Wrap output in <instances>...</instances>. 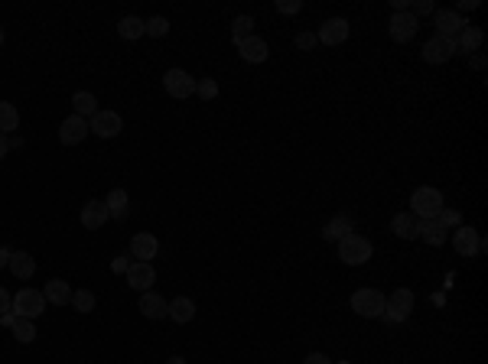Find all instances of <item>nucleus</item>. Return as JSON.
Here are the masks:
<instances>
[{"label": "nucleus", "instance_id": "f257e3e1", "mask_svg": "<svg viewBox=\"0 0 488 364\" xmlns=\"http://www.w3.org/2000/svg\"><path fill=\"white\" fill-rule=\"evenodd\" d=\"M446 208V202H443V192L433 186H420L413 189L410 195V215L417 221H429V218H439V212Z\"/></svg>", "mask_w": 488, "mask_h": 364}, {"label": "nucleus", "instance_id": "f03ea898", "mask_svg": "<svg viewBox=\"0 0 488 364\" xmlns=\"http://www.w3.org/2000/svg\"><path fill=\"white\" fill-rule=\"evenodd\" d=\"M374 254V244H371L365 234H348L338 241V261L348 263V267H362V263L371 261Z\"/></svg>", "mask_w": 488, "mask_h": 364}, {"label": "nucleus", "instance_id": "7ed1b4c3", "mask_svg": "<svg viewBox=\"0 0 488 364\" xmlns=\"http://www.w3.org/2000/svg\"><path fill=\"white\" fill-rule=\"evenodd\" d=\"M352 313L362 315V319H381L384 315V293L381 289H371V287H362L352 293Z\"/></svg>", "mask_w": 488, "mask_h": 364}, {"label": "nucleus", "instance_id": "20e7f679", "mask_svg": "<svg viewBox=\"0 0 488 364\" xmlns=\"http://www.w3.org/2000/svg\"><path fill=\"white\" fill-rule=\"evenodd\" d=\"M413 306H417V299H413V293L407 287L394 289L391 296H384V315L381 319L391 325V322H407L413 313Z\"/></svg>", "mask_w": 488, "mask_h": 364}, {"label": "nucleus", "instance_id": "39448f33", "mask_svg": "<svg viewBox=\"0 0 488 364\" xmlns=\"http://www.w3.org/2000/svg\"><path fill=\"white\" fill-rule=\"evenodd\" d=\"M449 241H453V247H456V254L459 257H479V254H485V244H482V234L472 225H459V228L449 234Z\"/></svg>", "mask_w": 488, "mask_h": 364}, {"label": "nucleus", "instance_id": "423d86ee", "mask_svg": "<svg viewBox=\"0 0 488 364\" xmlns=\"http://www.w3.org/2000/svg\"><path fill=\"white\" fill-rule=\"evenodd\" d=\"M10 309L17 315H23V319H39V315L46 313V296L33 287H23L17 296H13V306H10Z\"/></svg>", "mask_w": 488, "mask_h": 364}, {"label": "nucleus", "instance_id": "0eeeda50", "mask_svg": "<svg viewBox=\"0 0 488 364\" xmlns=\"http://www.w3.org/2000/svg\"><path fill=\"white\" fill-rule=\"evenodd\" d=\"M163 88H166L169 98L185 101V98H193L195 94V78L189 75L185 68H169L166 75H163Z\"/></svg>", "mask_w": 488, "mask_h": 364}, {"label": "nucleus", "instance_id": "6e6552de", "mask_svg": "<svg viewBox=\"0 0 488 364\" xmlns=\"http://www.w3.org/2000/svg\"><path fill=\"white\" fill-rule=\"evenodd\" d=\"M423 62L429 65H446L449 59L456 56V39H446V36H429L427 43H423Z\"/></svg>", "mask_w": 488, "mask_h": 364}, {"label": "nucleus", "instance_id": "1a4fd4ad", "mask_svg": "<svg viewBox=\"0 0 488 364\" xmlns=\"http://www.w3.org/2000/svg\"><path fill=\"white\" fill-rule=\"evenodd\" d=\"M420 30V20L413 17L410 10H401V13H391V23H387V33L394 43H410Z\"/></svg>", "mask_w": 488, "mask_h": 364}, {"label": "nucleus", "instance_id": "9d476101", "mask_svg": "<svg viewBox=\"0 0 488 364\" xmlns=\"http://www.w3.org/2000/svg\"><path fill=\"white\" fill-rule=\"evenodd\" d=\"M469 20H463V13H456L453 7L446 10H433V26H437V36H446V39H456V36L465 30Z\"/></svg>", "mask_w": 488, "mask_h": 364}, {"label": "nucleus", "instance_id": "9b49d317", "mask_svg": "<svg viewBox=\"0 0 488 364\" xmlns=\"http://www.w3.org/2000/svg\"><path fill=\"white\" fill-rule=\"evenodd\" d=\"M88 130L98 134L102 140H111V137H118L124 130V120H121L118 111H98L92 120H88Z\"/></svg>", "mask_w": 488, "mask_h": 364}, {"label": "nucleus", "instance_id": "f8f14e48", "mask_svg": "<svg viewBox=\"0 0 488 364\" xmlns=\"http://www.w3.org/2000/svg\"><path fill=\"white\" fill-rule=\"evenodd\" d=\"M124 277H127V287L137 289V293H147V289L157 283V270H153V263H147V261H134L124 270Z\"/></svg>", "mask_w": 488, "mask_h": 364}, {"label": "nucleus", "instance_id": "ddd939ff", "mask_svg": "<svg viewBox=\"0 0 488 364\" xmlns=\"http://www.w3.org/2000/svg\"><path fill=\"white\" fill-rule=\"evenodd\" d=\"M348 33H352V26H348L346 17H329L326 23L319 26L316 39H319L322 46H342L348 39Z\"/></svg>", "mask_w": 488, "mask_h": 364}, {"label": "nucleus", "instance_id": "4468645a", "mask_svg": "<svg viewBox=\"0 0 488 364\" xmlns=\"http://www.w3.org/2000/svg\"><path fill=\"white\" fill-rule=\"evenodd\" d=\"M88 134H92V130H88V120L78 118V114H72V118H66L59 124V140L66 146H78Z\"/></svg>", "mask_w": 488, "mask_h": 364}, {"label": "nucleus", "instance_id": "2eb2a0df", "mask_svg": "<svg viewBox=\"0 0 488 364\" xmlns=\"http://www.w3.org/2000/svg\"><path fill=\"white\" fill-rule=\"evenodd\" d=\"M130 254L137 257V261H147L150 263L153 257L160 254V241H157V234H150V231H140V234L130 237Z\"/></svg>", "mask_w": 488, "mask_h": 364}, {"label": "nucleus", "instance_id": "dca6fc26", "mask_svg": "<svg viewBox=\"0 0 488 364\" xmlns=\"http://www.w3.org/2000/svg\"><path fill=\"white\" fill-rule=\"evenodd\" d=\"M108 218H111L108 205H104L102 199H92V202L82 205V228L98 231V228H104V221H108Z\"/></svg>", "mask_w": 488, "mask_h": 364}, {"label": "nucleus", "instance_id": "f3484780", "mask_svg": "<svg viewBox=\"0 0 488 364\" xmlns=\"http://www.w3.org/2000/svg\"><path fill=\"white\" fill-rule=\"evenodd\" d=\"M238 56H241L244 62H251V65H261V62H267L270 49L261 36H248L244 43H238Z\"/></svg>", "mask_w": 488, "mask_h": 364}, {"label": "nucleus", "instance_id": "a211bd4d", "mask_svg": "<svg viewBox=\"0 0 488 364\" xmlns=\"http://www.w3.org/2000/svg\"><path fill=\"white\" fill-rule=\"evenodd\" d=\"M140 313L147 315V319H166V315H169V303L160 296V293L147 289V293H140Z\"/></svg>", "mask_w": 488, "mask_h": 364}, {"label": "nucleus", "instance_id": "6ab92c4d", "mask_svg": "<svg viewBox=\"0 0 488 364\" xmlns=\"http://www.w3.org/2000/svg\"><path fill=\"white\" fill-rule=\"evenodd\" d=\"M391 231H394L401 241H417V237H420V221L413 218L410 212H401L391 218Z\"/></svg>", "mask_w": 488, "mask_h": 364}, {"label": "nucleus", "instance_id": "aec40b11", "mask_svg": "<svg viewBox=\"0 0 488 364\" xmlns=\"http://www.w3.org/2000/svg\"><path fill=\"white\" fill-rule=\"evenodd\" d=\"M482 43H485V33H482V26H472V23H465V30L459 36H456V52H479L482 49Z\"/></svg>", "mask_w": 488, "mask_h": 364}, {"label": "nucleus", "instance_id": "412c9836", "mask_svg": "<svg viewBox=\"0 0 488 364\" xmlns=\"http://www.w3.org/2000/svg\"><path fill=\"white\" fill-rule=\"evenodd\" d=\"M42 296H46V303H52V306H68L72 303V287H68L66 280H49L46 283V289H42Z\"/></svg>", "mask_w": 488, "mask_h": 364}, {"label": "nucleus", "instance_id": "4be33fe9", "mask_svg": "<svg viewBox=\"0 0 488 364\" xmlns=\"http://www.w3.org/2000/svg\"><path fill=\"white\" fill-rule=\"evenodd\" d=\"M420 237L427 241L429 247H443L449 241V228H443V225H439V218L420 221Z\"/></svg>", "mask_w": 488, "mask_h": 364}, {"label": "nucleus", "instance_id": "5701e85b", "mask_svg": "<svg viewBox=\"0 0 488 364\" xmlns=\"http://www.w3.org/2000/svg\"><path fill=\"white\" fill-rule=\"evenodd\" d=\"M98 98H94L92 92H75L72 94V114H78V118H85V120H92L94 114H98Z\"/></svg>", "mask_w": 488, "mask_h": 364}, {"label": "nucleus", "instance_id": "b1692460", "mask_svg": "<svg viewBox=\"0 0 488 364\" xmlns=\"http://www.w3.org/2000/svg\"><path fill=\"white\" fill-rule=\"evenodd\" d=\"M10 273H13V277L17 280H30L36 273V261L30 254H26V251H17V254H10Z\"/></svg>", "mask_w": 488, "mask_h": 364}, {"label": "nucleus", "instance_id": "393cba45", "mask_svg": "<svg viewBox=\"0 0 488 364\" xmlns=\"http://www.w3.org/2000/svg\"><path fill=\"white\" fill-rule=\"evenodd\" d=\"M166 319L179 322V325H185V322H193L195 319V303L189 296H176L173 303H169V315Z\"/></svg>", "mask_w": 488, "mask_h": 364}, {"label": "nucleus", "instance_id": "a878e982", "mask_svg": "<svg viewBox=\"0 0 488 364\" xmlns=\"http://www.w3.org/2000/svg\"><path fill=\"white\" fill-rule=\"evenodd\" d=\"M348 234H355L348 215H336V218H332L326 228H322V237H326V241H332V244H338V241H342V237H348Z\"/></svg>", "mask_w": 488, "mask_h": 364}, {"label": "nucleus", "instance_id": "bb28decb", "mask_svg": "<svg viewBox=\"0 0 488 364\" xmlns=\"http://www.w3.org/2000/svg\"><path fill=\"white\" fill-rule=\"evenodd\" d=\"M104 205H108V215H111V218H124L127 208H130V199H127L124 189H111L108 199H104Z\"/></svg>", "mask_w": 488, "mask_h": 364}, {"label": "nucleus", "instance_id": "cd10ccee", "mask_svg": "<svg viewBox=\"0 0 488 364\" xmlns=\"http://www.w3.org/2000/svg\"><path fill=\"white\" fill-rule=\"evenodd\" d=\"M118 36H121V39H127V43H134V39L147 36V30H143V20L140 17H124L118 23Z\"/></svg>", "mask_w": 488, "mask_h": 364}, {"label": "nucleus", "instance_id": "c85d7f7f", "mask_svg": "<svg viewBox=\"0 0 488 364\" xmlns=\"http://www.w3.org/2000/svg\"><path fill=\"white\" fill-rule=\"evenodd\" d=\"M20 127V111L10 101H0V134H13Z\"/></svg>", "mask_w": 488, "mask_h": 364}, {"label": "nucleus", "instance_id": "c756f323", "mask_svg": "<svg viewBox=\"0 0 488 364\" xmlns=\"http://www.w3.org/2000/svg\"><path fill=\"white\" fill-rule=\"evenodd\" d=\"M248 36H254V17H248V13H241V17H235V23H231V39L238 43H244Z\"/></svg>", "mask_w": 488, "mask_h": 364}, {"label": "nucleus", "instance_id": "7c9ffc66", "mask_svg": "<svg viewBox=\"0 0 488 364\" xmlns=\"http://www.w3.org/2000/svg\"><path fill=\"white\" fill-rule=\"evenodd\" d=\"M13 339H17L20 345H30V341L36 339L33 319H23V315H17V322H13Z\"/></svg>", "mask_w": 488, "mask_h": 364}, {"label": "nucleus", "instance_id": "2f4dec72", "mask_svg": "<svg viewBox=\"0 0 488 364\" xmlns=\"http://www.w3.org/2000/svg\"><path fill=\"white\" fill-rule=\"evenodd\" d=\"M72 309H75V313H92L94 309V293L92 289H78V293H72Z\"/></svg>", "mask_w": 488, "mask_h": 364}, {"label": "nucleus", "instance_id": "473e14b6", "mask_svg": "<svg viewBox=\"0 0 488 364\" xmlns=\"http://www.w3.org/2000/svg\"><path fill=\"white\" fill-rule=\"evenodd\" d=\"M143 30H147V36H153V39H163V36L169 33V20L166 17H150V20H143Z\"/></svg>", "mask_w": 488, "mask_h": 364}, {"label": "nucleus", "instance_id": "72a5a7b5", "mask_svg": "<svg viewBox=\"0 0 488 364\" xmlns=\"http://www.w3.org/2000/svg\"><path fill=\"white\" fill-rule=\"evenodd\" d=\"M195 94H199L202 101H215V98H219V82H215V78H202V82H195Z\"/></svg>", "mask_w": 488, "mask_h": 364}, {"label": "nucleus", "instance_id": "f704fd0d", "mask_svg": "<svg viewBox=\"0 0 488 364\" xmlns=\"http://www.w3.org/2000/svg\"><path fill=\"white\" fill-rule=\"evenodd\" d=\"M316 46H319L316 33H296V49H300V52H312Z\"/></svg>", "mask_w": 488, "mask_h": 364}, {"label": "nucleus", "instance_id": "c9c22d12", "mask_svg": "<svg viewBox=\"0 0 488 364\" xmlns=\"http://www.w3.org/2000/svg\"><path fill=\"white\" fill-rule=\"evenodd\" d=\"M300 10H303L300 0H277V13H283V17H293V13H300Z\"/></svg>", "mask_w": 488, "mask_h": 364}, {"label": "nucleus", "instance_id": "e433bc0d", "mask_svg": "<svg viewBox=\"0 0 488 364\" xmlns=\"http://www.w3.org/2000/svg\"><path fill=\"white\" fill-rule=\"evenodd\" d=\"M439 225H443V228H459V212L443 208V212H439Z\"/></svg>", "mask_w": 488, "mask_h": 364}, {"label": "nucleus", "instance_id": "4c0bfd02", "mask_svg": "<svg viewBox=\"0 0 488 364\" xmlns=\"http://www.w3.org/2000/svg\"><path fill=\"white\" fill-rule=\"evenodd\" d=\"M433 10H437V7H433V0H417V4L410 7V13L420 20V17H427V13H433Z\"/></svg>", "mask_w": 488, "mask_h": 364}, {"label": "nucleus", "instance_id": "58836bf2", "mask_svg": "<svg viewBox=\"0 0 488 364\" xmlns=\"http://www.w3.org/2000/svg\"><path fill=\"white\" fill-rule=\"evenodd\" d=\"M303 364H332V358L322 355V351H310V355L303 358Z\"/></svg>", "mask_w": 488, "mask_h": 364}, {"label": "nucleus", "instance_id": "ea45409f", "mask_svg": "<svg viewBox=\"0 0 488 364\" xmlns=\"http://www.w3.org/2000/svg\"><path fill=\"white\" fill-rule=\"evenodd\" d=\"M10 306H13V296H10L7 289L0 287V315H4V313H10Z\"/></svg>", "mask_w": 488, "mask_h": 364}, {"label": "nucleus", "instance_id": "a19ab883", "mask_svg": "<svg viewBox=\"0 0 488 364\" xmlns=\"http://www.w3.org/2000/svg\"><path fill=\"white\" fill-rule=\"evenodd\" d=\"M0 322H4V325H7V329H13V322H17V313H13V309H10V313H4V315H0Z\"/></svg>", "mask_w": 488, "mask_h": 364}, {"label": "nucleus", "instance_id": "79ce46f5", "mask_svg": "<svg viewBox=\"0 0 488 364\" xmlns=\"http://www.w3.org/2000/svg\"><path fill=\"white\" fill-rule=\"evenodd\" d=\"M7 153H10V140H7V134H0V160H4Z\"/></svg>", "mask_w": 488, "mask_h": 364}, {"label": "nucleus", "instance_id": "37998d69", "mask_svg": "<svg viewBox=\"0 0 488 364\" xmlns=\"http://www.w3.org/2000/svg\"><path fill=\"white\" fill-rule=\"evenodd\" d=\"M10 254H13V251H7V247H0V267H7V263H10Z\"/></svg>", "mask_w": 488, "mask_h": 364}, {"label": "nucleus", "instance_id": "c03bdc74", "mask_svg": "<svg viewBox=\"0 0 488 364\" xmlns=\"http://www.w3.org/2000/svg\"><path fill=\"white\" fill-rule=\"evenodd\" d=\"M479 7V0H463V4H459V10H475ZM459 10H456V13H459Z\"/></svg>", "mask_w": 488, "mask_h": 364}, {"label": "nucleus", "instance_id": "a18cd8bd", "mask_svg": "<svg viewBox=\"0 0 488 364\" xmlns=\"http://www.w3.org/2000/svg\"><path fill=\"white\" fill-rule=\"evenodd\" d=\"M472 65H475V68H485V56H479V52H475V56H472Z\"/></svg>", "mask_w": 488, "mask_h": 364}, {"label": "nucleus", "instance_id": "49530a36", "mask_svg": "<svg viewBox=\"0 0 488 364\" xmlns=\"http://www.w3.org/2000/svg\"><path fill=\"white\" fill-rule=\"evenodd\" d=\"M166 364H185V358H179V355H173V358H169V361Z\"/></svg>", "mask_w": 488, "mask_h": 364}, {"label": "nucleus", "instance_id": "de8ad7c7", "mask_svg": "<svg viewBox=\"0 0 488 364\" xmlns=\"http://www.w3.org/2000/svg\"><path fill=\"white\" fill-rule=\"evenodd\" d=\"M0 46H4V26H0Z\"/></svg>", "mask_w": 488, "mask_h": 364}, {"label": "nucleus", "instance_id": "09e8293b", "mask_svg": "<svg viewBox=\"0 0 488 364\" xmlns=\"http://www.w3.org/2000/svg\"><path fill=\"white\" fill-rule=\"evenodd\" d=\"M332 364H352V361H332Z\"/></svg>", "mask_w": 488, "mask_h": 364}]
</instances>
